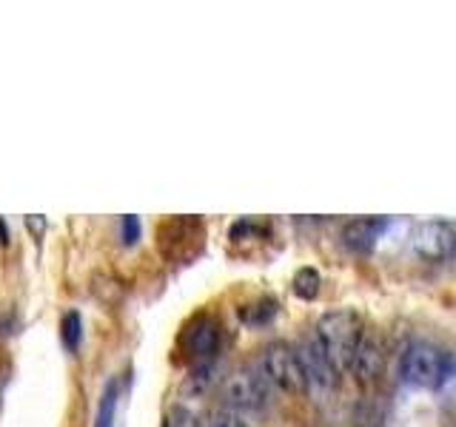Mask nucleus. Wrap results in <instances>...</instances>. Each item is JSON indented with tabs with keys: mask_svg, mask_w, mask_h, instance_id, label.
I'll use <instances>...</instances> for the list:
<instances>
[{
	"mask_svg": "<svg viewBox=\"0 0 456 427\" xmlns=\"http://www.w3.org/2000/svg\"><path fill=\"white\" fill-rule=\"evenodd\" d=\"M362 334H365V319L356 310L342 308V310L325 313V317L317 322L314 339H317L320 350L325 353V359L331 362L337 374H346L351 367V359H354Z\"/></svg>",
	"mask_w": 456,
	"mask_h": 427,
	"instance_id": "f257e3e1",
	"label": "nucleus"
},
{
	"mask_svg": "<svg viewBox=\"0 0 456 427\" xmlns=\"http://www.w3.org/2000/svg\"><path fill=\"white\" fill-rule=\"evenodd\" d=\"M456 374L453 353L434 345V342H413L405 348L403 359H399V379L408 388L419 391H439L448 384Z\"/></svg>",
	"mask_w": 456,
	"mask_h": 427,
	"instance_id": "f03ea898",
	"label": "nucleus"
},
{
	"mask_svg": "<svg viewBox=\"0 0 456 427\" xmlns=\"http://www.w3.org/2000/svg\"><path fill=\"white\" fill-rule=\"evenodd\" d=\"M256 370L268 379L271 388H280L285 393H305L303 365H299L297 348H291L289 342H271V345H265Z\"/></svg>",
	"mask_w": 456,
	"mask_h": 427,
	"instance_id": "7ed1b4c3",
	"label": "nucleus"
},
{
	"mask_svg": "<svg viewBox=\"0 0 456 427\" xmlns=\"http://www.w3.org/2000/svg\"><path fill=\"white\" fill-rule=\"evenodd\" d=\"M206 228L197 217H171L157 231V246L168 262H189L203 251Z\"/></svg>",
	"mask_w": 456,
	"mask_h": 427,
	"instance_id": "20e7f679",
	"label": "nucleus"
},
{
	"mask_svg": "<svg viewBox=\"0 0 456 427\" xmlns=\"http://www.w3.org/2000/svg\"><path fill=\"white\" fill-rule=\"evenodd\" d=\"M220 399L232 410H263L271 402V384L256 367H240L220 384Z\"/></svg>",
	"mask_w": 456,
	"mask_h": 427,
	"instance_id": "39448f33",
	"label": "nucleus"
},
{
	"mask_svg": "<svg viewBox=\"0 0 456 427\" xmlns=\"http://www.w3.org/2000/svg\"><path fill=\"white\" fill-rule=\"evenodd\" d=\"M220 348V325L208 313H200L189 325L180 331L177 339V350L185 362L194 365H208V359Z\"/></svg>",
	"mask_w": 456,
	"mask_h": 427,
	"instance_id": "423d86ee",
	"label": "nucleus"
},
{
	"mask_svg": "<svg viewBox=\"0 0 456 427\" xmlns=\"http://www.w3.org/2000/svg\"><path fill=\"white\" fill-rule=\"evenodd\" d=\"M413 251L428 262H448L456 256V228L451 222H422L413 234Z\"/></svg>",
	"mask_w": 456,
	"mask_h": 427,
	"instance_id": "0eeeda50",
	"label": "nucleus"
},
{
	"mask_svg": "<svg viewBox=\"0 0 456 427\" xmlns=\"http://www.w3.org/2000/svg\"><path fill=\"white\" fill-rule=\"evenodd\" d=\"M299 365H303V376H305V391L314 393H328L337 384V370L331 367V362L325 359V353L320 350L317 339H305L303 345L297 348Z\"/></svg>",
	"mask_w": 456,
	"mask_h": 427,
	"instance_id": "6e6552de",
	"label": "nucleus"
},
{
	"mask_svg": "<svg viewBox=\"0 0 456 427\" xmlns=\"http://www.w3.org/2000/svg\"><path fill=\"white\" fill-rule=\"evenodd\" d=\"M382 367H385V348H382V339L374 334V331H368L365 327V334L360 339V345H356V353H354V359H351V374L356 376V382H362V384H370V382H377L379 374H382Z\"/></svg>",
	"mask_w": 456,
	"mask_h": 427,
	"instance_id": "1a4fd4ad",
	"label": "nucleus"
},
{
	"mask_svg": "<svg viewBox=\"0 0 456 427\" xmlns=\"http://www.w3.org/2000/svg\"><path fill=\"white\" fill-rule=\"evenodd\" d=\"M388 228V220L385 217H360L351 220L346 228H342V242L346 248L354 254H368L377 246V239L382 237V231Z\"/></svg>",
	"mask_w": 456,
	"mask_h": 427,
	"instance_id": "9d476101",
	"label": "nucleus"
},
{
	"mask_svg": "<svg viewBox=\"0 0 456 427\" xmlns=\"http://www.w3.org/2000/svg\"><path fill=\"white\" fill-rule=\"evenodd\" d=\"M291 288H294V294H297L299 299H305V302H311V299H317V296H320V288H322L320 270H314V268H299L297 274H294Z\"/></svg>",
	"mask_w": 456,
	"mask_h": 427,
	"instance_id": "9b49d317",
	"label": "nucleus"
},
{
	"mask_svg": "<svg viewBox=\"0 0 456 427\" xmlns=\"http://www.w3.org/2000/svg\"><path fill=\"white\" fill-rule=\"evenodd\" d=\"M240 317L246 319L248 325H265V322H271L277 317V302H274V299H260V302L242 308Z\"/></svg>",
	"mask_w": 456,
	"mask_h": 427,
	"instance_id": "f8f14e48",
	"label": "nucleus"
},
{
	"mask_svg": "<svg viewBox=\"0 0 456 427\" xmlns=\"http://www.w3.org/2000/svg\"><path fill=\"white\" fill-rule=\"evenodd\" d=\"M61 336H63V345L69 350H77L80 339H83V319L77 310H69L63 322H61Z\"/></svg>",
	"mask_w": 456,
	"mask_h": 427,
	"instance_id": "ddd939ff",
	"label": "nucleus"
},
{
	"mask_svg": "<svg viewBox=\"0 0 456 427\" xmlns=\"http://www.w3.org/2000/svg\"><path fill=\"white\" fill-rule=\"evenodd\" d=\"M197 427H248V424L240 416H234V413L220 410V413H208V416H203L197 422Z\"/></svg>",
	"mask_w": 456,
	"mask_h": 427,
	"instance_id": "4468645a",
	"label": "nucleus"
},
{
	"mask_svg": "<svg viewBox=\"0 0 456 427\" xmlns=\"http://www.w3.org/2000/svg\"><path fill=\"white\" fill-rule=\"evenodd\" d=\"M140 239V220L137 217H123V242L126 246H134Z\"/></svg>",
	"mask_w": 456,
	"mask_h": 427,
	"instance_id": "2eb2a0df",
	"label": "nucleus"
}]
</instances>
